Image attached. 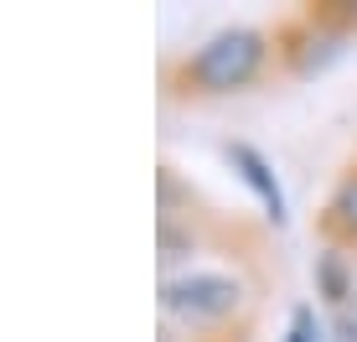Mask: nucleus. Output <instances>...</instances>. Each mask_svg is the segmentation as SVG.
<instances>
[{
    "mask_svg": "<svg viewBox=\"0 0 357 342\" xmlns=\"http://www.w3.org/2000/svg\"><path fill=\"white\" fill-rule=\"evenodd\" d=\"M259 63H264V36L249 27H233V31H218L192 57V78L202 89H243L259 73Z\"/></svg>",
    "mask_w": 357,
    "mask_h": 342,
    "instance_id": "nucleus-1",
    "label": "nucleus"
},
{
    "mask_svg": "<svg viewBox=\"0 0 357 342\" xmlns=\"http://www.w3.org/2000/svg\"><path fill=\"white\" fill-rule=\"evenodd\" d=\"M161 306L181 322H218L238 306V280L213 275V270H192V275H171L161 285Z\"/></svg>",
    "mask_w": 357,
    "mask_h": 342,
    "instance_id": "nucleus-2",
    "label": "nucleus"
},
{
    "mask_svg": "<svg viewBox=\"0 0 357 342\" xmlns=\"http://www.w3.org/2000/svg\"><path fill=\"white\" fill-rule=\"evenodd\" d=\"M233 161H238L243 181H249V187L259 192V202L269 207V218H285V192H280L275 171L264 166V156H259V151H249V145H233Z\"/></svg>",
    "mask_w": 357,
    "mask_h": 342,
    "instance_id": "nucleus-3",
    "label": "nucleus"
},
{
    "mask_svg": "<svg viewBox=\"0 0 357 342\" xmlns=\"http://www.w3.org/2000/svg\"><path fill=\"white\" fill-rule=\"evenodd\" d=\"M337 213H342L347 228H357V181H347V187L337 192Z\"/></svg>",
    "mask_w": 357,
    "mask_h": 342,
    "instance_id": "nucleus-4",
    "label": "nucleus"
},
{
    "mask_svg": "<svg viewBox=\"0 0 357 342\" xmlns=\"http://www.w3.org/2000/svg\"><path fill=\"white\" fill-rule=\"evenodd\" d=\"M290 342H316V337H311V311H301V316H295V332H290Z\"/></svg>",
    "mask_w": 357,
    "mask_h": 342,
    "instance_id": "nucleus-5",
    "label": "nucleus"
}]
</instances>
